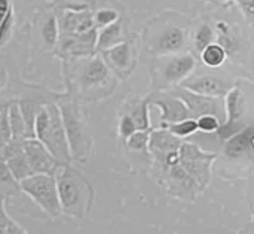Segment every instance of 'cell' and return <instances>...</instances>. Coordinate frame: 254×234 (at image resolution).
Instances as JSON below:
<instances>
[{
  "label": "cell",
  "mask_w": 254,
  "mask_h": 234,
  "mask_svg": "<svg viewBox=\"0 0 254 234\" xmlns=\"http://www.w3.org/2000/svg\"><path fill=\"white\" fill-rule=\"evenodd\" d=\"M54 177L62 214L73 219H81L92 209L93 187L79 169L71 164H60Z\"/></svg>",
  "instance_id": "1"
},
{
  "label": "cell",
  "mask_w": 254,
  "mask_h": 234,
  "mask_svg": "<svg viewBox=\"0 0 254 234\" xmlns=\"http://www.w3.org/2000/svg\"><path fill=\"white\" fill-rule=\"evenodd\" d=\"M35 138L46 146L59 164H71V151H69L62 112L57 103H49L40 109L35 119Z\"/></svg>",
  "instance_id": "2"
},
{
  "label": "cell",
  "mask_w": 254,
  "mask_h": 234,
  "mask_svg": "<svg viewBox=\"0 0 254 234\" xmlns=\"http://www.w3.org/2000/svg\"><path fill=\"white\" fill-rule=\"evenodd\" d=\"M57 105L60 108V112H62L73 161L82 163L89 158L93 149V135L90 132L89 122H87L79 103L68 98V95L60 100Z\"/></svg>",
  "instance_id": "3"
},
{
  "label": "cell",
  "mask_w": 254,
  "mask_h": 234,
  "mask_svg": "<svg viewBox=\"0 0 254 234\" xmlns=\"http://www.w3.org/2000/svg\"><path fill=\"white\" fill-rule=\"evenodd\" d=\"M19 185L22 193L33 199L49 219H57L62 214V206H60L59 192H57V182L54 176L32 174L21 180Z\"/></svg>",
  "instance_id": "4"
},
{
  "label": "cell",
  "mask_w": 254,
  "mask_h": 234,
  "mask_svg": "<svg viewBox=\"0 0 254 234\" xmlns=\"http://www.w3.org/2000/svg\"><path fill=\"white\" fill-rule=\"evenodd\" d=\"M179 152L180 164L197 182L199 187L205 190L212 177V163L216 160V154L205 152L197 144L190 141H183Z\"/></svg>",
  "instance_id": "5"
},
{
  "label": "cell",
  "mask_w": 254,
  "mask_h": 234,
  "mask_svg": "<svg viewBox=\"0 0 254 234\" xmlns=\"http://www.w3.org/2000/svg\"><path fill=\"white\" fill-rule=\"evenodd\" d=\"M224 111H226V124L220 127L218 135L221 140H229L234 135L240 133L245 130L243 116L247 112V101H245V95L240 90V87L234 85V87L226 93L224 97Z\"/></svg>",
  "instance_id": "6"
},
{
  "label": "cell",
  "mask_w": 254,
  "mask_h": 234,
  "mask_svg": "<svg viewBox=\"0 0 254 234\" xmlns=\"http://www.w3.org/2000/svg\"><path fill=\"white\" fill-rule=\"evenodd\" d=\"M171 93L175 95V97H179L183 103H185L188 111H190L191 119H197L200 116H207V114H212V116L220 117L221 112H223L220 98L205 97V95L191 92V90L183 89V87L174 89Z\"/></svg>",
  "instance_id": "7"
},
{
  "label": "cell",
  "mask_w": 254,
  "mask_h": 234,
  "mask_svg": "<svg viewBox=\"0 0 254 234\" xmlns=\"http://www.w3.org/2000/svg\"><path fill=\"white\" fill-rule=\"evenodd\" d=\"M111 79H112V76H111V70L108 64L104 62L103 57L95 56L84 64L77 82H79L81 92L87 93V92H95L104 87Z\"/></svg>",
  "instance_id": "8"
},
{
  "label": "cell",
  "mask_w": 254,
  "mask_h": 234,
  "mask_svg": "<svg viewBox=\"0 0 254 234\" xmlns=\"http://www.w3.org/2000/svg\"><path fill=\"white\" fill-rule=\"evenodd\" d=\"M24 149L30 164L32 174H49L56 176V171L60 166L59 161L52 157V154L46 149V146L37 138L24 141Z\"/></svg>",
  "instance_id": "9"
},
{
  "label": "cell",
  "mask_w": 254,
  "mask_h": 234,
  "mask_svg": "<svg viewBox=\"0 0 254 234\" xmlns=\"http://www.w3.org/2000/svg\"><path fill=\"white\" fill-rule=\"evenodd\" d=\"M180 87L200 93V95H205V97L223 98V97H226V93L229 92L234 85L229 81H224L218 76L200 75V76L187 78V79L180 84Z\"/></svg>",
  "instance_id": "10"
},
{
  "label": "cell",
  "mask_w": 254,
  "mask_h": 234,
  "mask_svg": "<svg viewBox=\"0 0 254 234\" xmlns=\"http://www.w3.org/2000/svg\"><path fill=\"white\" fill-rule=\"evenodd\" d=\"M152 106H156L161 111V122L163 124H174L180 120L191 119L187 105L179 97L172 93H156L155 97L148 98Z\"/></svg>",
  "instance_id": "11"
},
{
  "label": "cell",
  "mask_w": 254,
  "mask_h": 234,
  "mask_svg": "<svg viewBox=\"0 0 254 234\" xmlns=\"http://www.w3.org/2000/svg\"><path fill=\"white\" fill-rule=\"evenodd\" d=\"M183 141L182 138L172 135L166 128H155L150 130V140H148V154L152 155L153 160L163 158L172 152L180 151Z\"/></svg>",
  "instance_id": "12"
},
{
  "label": "cell",
  "mask_w": 254,
  "mask_h": 234,
  "mask_svg": "<svg viewBox=\"0 0 254 234\" xmlns=\"http://www.w3.org/2000/svg\"><path fill=\"white\" fill-rule=\"evenodd\" d=\"M194 68H196V59L191 54L175 56L166 64L163 70V79L169 85L182 84L187 78L191 76V73L194 72Z\"/></svg>",
  "instance_id": "13"
},
{
  "label": "cell",
  "mask_w": 254,
  "mask_h": 234,
  "mask_svg": "<svg viewBox=\"0 0 254 234\" xmlns=\"http://www.w3.org/2000/svg\"><path fill=\"white\" fill-rule=\"evenodd\" d=\"M62 33L65 35H81V33L90 32L95 27L93 14L87 10H68L59 21Z\"/></svg>",
  "instance_id": "14"
},
{
  "label": "cell",
  "mask_w": 254,
  "mask_h": 234,
  "mask_svg": "<svg viewBox=\"0 0 254 234\" xmlns=\"http://www.w3.org/2000/svg\"><path fill=\"white\" fill-rule=\"evenodd\" d=\"M133 51L128 43L122 41L114 48L103 51V59L108 64V67L114 68L120 75H127L131 68V60H133Z\"/></svg>",
  "instance_id": "15"
},
{
  "label": "cell",
  "mask_w": 254,
  "mask_h": 234,
  "mask_svg": "<svg viewBox=\"0 0 254 234\" xmlns=\"http://www.w3.org/2000/svg\"><path fill=\"white\" fill-rule=\"evenodd\" d=\"M183 46H185V32L177 25H169L160 33L155 51L160 54H175Z\"/></svg>",
  "instance_id": "16"
},
{
  "label": "cell",
  "mask_w": 254,
  "mask_h": 234,
  "mask_svg": "<svg viewBox=\"0 0 254 234\" xmlns=\"http://www.w3.org/2000/svg\"><path fill=\"white\" fill-rule=\"evenodd\" d=\"M224 155L231 160L248 158V140L247 130H242L240 133L229 138L224 146Z\"/></svg>",
  "instance_id": "17"
},
{
  "label": "cell",
  "mask_w": 254,
  "mask_h": 234,
  "mask_svg": "<svg viewBox=\"0 0 254 234\" xmlns=\"http://www.w3.org/2000/svg\"><path fill=\"white\" fill-rule=\"evenodd\" d=\"M122 38V24H120V19L117 22H114L108 27H103L100 32H98V38H96V51H108L111 48H114L119 43Z\"/></svg>",
  "instance_id": "18"
},
{
  "label": "cell",
  "mask_w": 254,
  "mask_h": 234,
  "mask_svg": "<svg viewBox=\"0 0 254 234\" xmlns=\"http://www.w3.org/2000/svg\"><path fill=\"white\" fill-rule=\"evenodd\" d=\"M22 192L19 180H16L13 176V172L8 168V164L0 160V196L3 198H10L14 195H19Z\"/></svg>",
  "instance_id": "19"
},
{
  "label": "cell",
  "mask_w": 254,
  "mask_h": 234,
  "mask_svg": "<svg viewBox=\"0 0 254 234\" xmlns=\"http://www.w3.org/2000/svg\"><path fill=\"white\" fill-rule=\"evenodd\" d=\"M148 106H150V101H148V98L145 100H139L136 103H133L127 114L131 116V119L134 120V124L137 127V130H142V132H145V130H150V117H148Z\"/></svg>",
  "instance_id": "20"
},
{
  "label": "cell",
  "mask_w": 254,
  "mask_h": 234,
  "mask_svg": "<svg viewBox=\"0 0 254 234\" xmlns=\"http://www.w3.org/2000/svg\"><path fill=\"white\" fill-rule=\"evenodd\" d=\"M10 128H11V140H27V125L21 112L17 101H13L10 106Z\"/></svg>",
  "instance_id": "21"
},
{
  "label": "cell",
  "mask_w": 254,
  "mask_h": 234,
  "mask_svg": "<svg viewBox=\"0 0 254 234\" xmlns=\"http://www.w3.org/2000/svg\"><path fill=\"white\" fill-rule=\"evenodd\" d=\"M59 37H60V25L57 16L56 14L46 16V19L41 24V38L45 41V45L49 48L57 46Z\"/></svg>",
  "instance_id": "22"
},
{
  "label": "cell",
  "mask_w": 254,
  "mask_h": 234,
  "mask_svg": "<svg viewBox=\"0 0 254 234\" xmlns=\"http://www.w3.org/2000/svg\"><path fill=\"white\" fill-rule=\"evenodd\" d=\"M226 57H227V53H226L221 45H218V43H212V45L207 46L202 53H200V59H202V62L210 68L221 67L224 64Z\"/></svg>",
  "instance_id": "23"
},
{
  "label": "cell",
  "mask_w": 254,
  "mask_h": 234,
  "mask_svg": "<svg viewBox=\"0 0 254 234\" xmlns=\"http://www.w3.org/2000/svg\"><path fill=\"white\" fill-rule=\"evenodd\" d=\"M163 128L169 130V132L179 138H188L192 133L197 132V120L196 119H185L180 120V122H174V124H163Z\"/></svg>",
  "instance_id": "24"
},
{
  "label": "cell",
  "mask_w": 254,
  "mask_h": 234,
  "mask_svg": "<svg viewBox=\"0 0 254 234\" xmlns=\"http://www.w3.org/2000/svg\"><path fill=\"white\" fill-rule=\"evenodd\" d=\"M192 43H194L196 51L200 54L202 51L210 46L212 43H215V32L210 27L208 24H202L196 29L194 35H192Z\"/></svg>",
  "instance_id": "25"
},
{
  "label": "cell",
  "mask_w": 254,
  "mask_h": 234,
  "mask_svg": "<svg viewBox=\"0 0 254 234\" xmlns=\"http://www.w3.org/2000/svg\"><path fill=\"white\" fill-rule=\"evenodd\" d=\"M13 101H0V146L11 141V128H10V106Z\"/></svg>",
  "instance_id": "26"
},
{
  "label": "cell",
  "mask_w": 254,
  "mask_h": 234,
  "mask_svg": "<svg viewBox=\"0 0 254 234\" xmlns=\"http://www.w3.org/2000/svg\"><path fill=\"white\" fill-rule=\"evenodd\" d=\"M148 140H150V130H145V132L137 130L125 143L128 149L133 152H148Z\"/></svg>",
  "instance_id": "27"
},
{
  "label": "cell",
  "mask_w": 254,
  "mask_h": 234,
  "mask_svg": "<svg viewBox=\"0 0 254 234\" xmlns=\"http://www.w3.org/2000/svg\"><path fill=\"white\" fill-rule=\"evenodd\" d=\"M93 21L96 29L108 27V25L119 21V11L112 10V8H101V10H98L93 14Z\"/></svg>",
  "instance_id": "28"
},
{
  "label": "cell",
  "mask_w": 254,
  "mask_h": 234,
  "mask_svg": "<svg viewBox=\"0 0 254 234\" xmlns=\"http://www.w3.org/2000/svg\"><path fill=\"white\" fill-rule=\"evenodd\" d=\"M14 22H16L14 11L11 10V13L2 21V24H0V49H2L8 43V40L11 38L13 30H14Z\"/></svg>",
  "instance_id": "29"
},
{
  "label": "cell",
  "mask_w": 254,
  "mask_h": 234,
  "mask_svg": "<svg viewBox=\"0 0 254 234\" xmlns=\"http://www.w3.org/2000/svg\"><path fill=\"white\" fill-rule=\"evenodd\" d=\"M196 120H197V130L199 132H204V133H215L221 127L220 119H218L216 116H212V114L200 116Z\"/></svg>",
  "instance_id": "30"
},
{
  "label": "cell",
  "mask_w": 254,
  "mask_h": 234,
  "mask_svg": "<svg viewBox=\"0 0 254 234\" xmlns=\"http://www.w3.org/2000/svg\"><path fill=\"white\" fill-rule=\"evenodd\" d=\"M136 132H137V127L134 124V120L125 112V114L120 117V122H119V135L122 136V140L127 141L128 138Z\"/></svg>",
  "instance_id": "31"
},
{
  "label": "cell",
  "mask_w": 254,
  "mask_h": 234,
  "mask_svg": "<svg viewBox=\"0 0 254 234\" xmlns=\"http://www.w3.org/2000/svg\"><path fill=\"white\" fill-rule=\"evenodd\" d=\"M237 5L247 21L254 25V0H237Z\"/></svg>",
  "instance_id": "32"
},
{
  "label": "cell",
  "mask_w": 254,
  "mask_h": 234,
  "mask_svg": "<svg viewBox=\"0 0 254 234\" xmlns=\"http://www.w3.org/2000/svg\"><path fill=\"white\" fill-rule=\"evenodd\" d=\"M218 45H221L227 54H232L234 51L237 49V41H235V38L231 35V33H227V35H220V37H218Z\"/></svg>",
  "instance_id": "33"
},
{
  "label": "cell",
  "mask_w": 254,
  "mask_h": 234,
  "mask_svg": "<svg viewBox=\"0 0 254 234\" xmlns=\"http://www.w3.org/2000/svg\"><path fill=\"white\" fill-rule=\"evenodd\" d=\"M5 201H6V198L0 196V228H5L13 222V219L8 215V212L5 209Z\"/></svg>",
  "instance_id": "34"
},
{
  "label": "cell",
  "mask_w": 254,
  "mask_h": 234,
  "mask_svg": "<svg viewBox=\"0 0 254 234\" xmlns=\"http://www.w3.org/2000/svg\"><path fill=\"white\" fill-rule=\"evenodd\" d=\"M0 234H27V231H25L19 223H16L13 220L8 227L0 228Z\"/></svg>",
  "instance_id": "35"
},
{
  "label": "cell",
  "mask_w": 254,
  "mask_h": 234,
  "mask_svg": "<svg viewBox=\"0 0 254 234\" xmlns=\"http://www.w3.org/2000/svg\"><path fill=\"white\" fill-rule=\"evenodd\" d=\"M245 130H247V140H248V158L254 160V127Z\"/></svg>",
  "instance_id": "36"
},
{
  "label": "cell",
  "mask_w": 254,
  "mask_h": 234,
  "mask_svg": "<svg viewBox=\"0 0 254 234\" xmlns=\"http://www.w3.org/2000/svg\"><path fill=\"white\" fill-rule=\"evenodd\" d=\"M11 10H13V6L10 0H0V24H2V21L11 13Z\"/></svg>",
  "instance_id": "37"
},
{
  "label": "cell",
  "mask_w": 254,
  "mask_h": 234,
  "mask_svg": "<svg viewBox=\"0 0 254 234\" xmlns=\"http://www.w3.org/2000/svg\"><path fill=\"white\" fill-rule=\"evenodd\" d=\"M6 81H8V73L5 70V67L0 65V90L6 85Z\"/></svg>",
  "instance_id": "38"
},
{
  "label": "cell",
  "mask_w": 254,
  "mask_h": 234,
  "mask_svg": "<svg viewBox=\"0 0 254 234\" xmlns=\"http://www.w3.org/2000/svg\"><path fill=\"white\" fill-rule=\"evenodd\" d=\"M240 234H254V222L248 223L247 227H245V228L242 230V233H240Z\"/></svg>",
  "instance_id": "39"
},
{
  "label": "cell",
  "mask_w": 254,
  "mask_h": 234,
  "mask_svg": "<svg viewBox=\"0 0 254 234\" xmlns=\"http://www.w3.org/2000/svg\"><path fill=\"white\" fill-rule=\"evenodd\" d=\"M216 2H223L224 3V2H231V0H216Z\"/></svg>",
  "instance_id": "40"
}]
</instances>
